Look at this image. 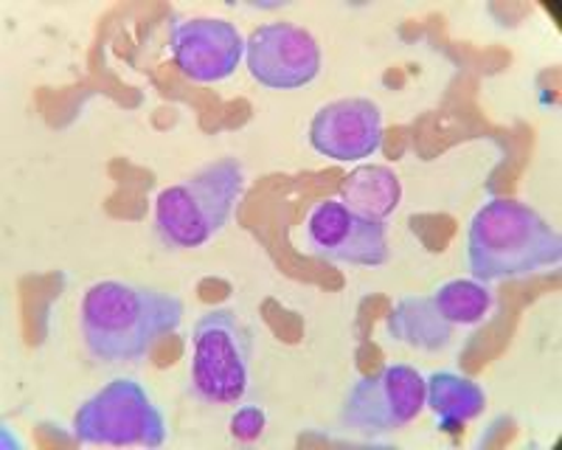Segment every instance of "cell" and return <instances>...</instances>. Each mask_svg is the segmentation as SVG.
<instances>
[{
  "label": "cell",
  "instance_id": "cell-14",
  "mask_svg": "<svg viewBox=\"0 0 562 450\" xmlns=\"http://www.w3.org/2000/svg\"><path fill=\"white\" fill-rule=\"evenodd\" d=\"M265 425H268V417L259 405H245L239 408L234 417H231V434L243 442H254L265 434Z\"/></svg>",
  "mask_w": 562,
  "mask_h": 450
},
{
  "label": "cell",
  "instance_id": "cell-9",
  "mask_svg": "<svg viewBox=\"0 0 562 450\" xmlns=\"http://www.w3.org/2000/svg\"><path fill=\"white\" fill-rule=\"evenodd\" d=\"M310 144L335 161H363L383 144V113L371 99H338L315 113Z\"/></svg>",
  "mask_w": 562,
  "mask_h": 450
},
{
  "label": "cell",
  "instance_id": "cell-13",
  "mask_svg": "<svg viewBox=\"0 0 562 450\" xmlns=\"http://www.w3.org/2000/svg\"><path fill=\"white\" fill-rule=\"evenodd\" d=\"M436 313L445 322V327H473L490 313L492 307V293L481 288L479 282H467V279H456V282L441 284L434 296Z\"/></svg>",
  "mask_w": 562,
  "mask_h": 450
},
{
  "label": "cell",
  "instance_id": "cell-4",
  "mask_svg": "<svg viewBox=\"0 0 562 450\" xmlns=\"http://www.w3.org/2000/svg\"><path fill=\"white\" fill-rule=\"evenodd\" d=\"M74 437L108 448H160L167 442V423L135 380L119 378L79 408Z\"/></svg>",
  "mask_w": 562,
  "mask_h": 450
},
{
  "label": "cell",
  "instance_id": "cell-3",
  "mask_svg": "<svg viewBox=\"0 0 562 450\" xmlns=\"http://www.w3.org/2000/svg\"><path fill=\"white\" fill-rule=\"evenodd\" d=\"M245 189L237 158H220L155 200V234L172 251H192L225 228Z\"/></svg>",
  "mask_w": 562,
  "mask_h": 450
},
{
  "label": "cell",
  "instance_id": "cell-6",
  "mask_svg": "<svg viewBox=\"0 0 562 450\" xmlns=\"http://www.w3.org/2000/svg\"><path fill=\"white\" fill-rule=\"evenodd\" d=\"M425 405H428L425 378L416 369L396 363L355 383L340 412V425L346 431L378 437L414 423Z\"/></svg>",
  "mask_w": 562,
  "mask_h": 450
},
{
  "label": "cell",
  "instance_id": "cell-7",
  "mask_svg": "<svg viewBox=\"0 0 562 450\" xmlns=\"http://www.w3.org/2000/svg\"><path fill=\"white\" fill-rule=\"evenodd\" d=\"M301 239L313 257L346 265H383L389 259L383 220L366 217L344 200H321L310 212Z\"/></svg>",
  "mask_w": 562,
  "mask_h": 450
},
{
  "label": "cell",
  "instance_id": "cell-12",
  "mask_svg": "<svg viewBox=\"0 0 562 450\" xmlns=\"http://www.w3.org/2000/svg\"><path fill=\"white\" fill-rule=\"evenodd\" d=\"M428 403L448 431H456L459 425L470 423L484 412V392L470 378L453 372H436L428 380Z\"/></svg>",
  "mask_w": 562,
  "mask_h": 450
},
{
  "label": "cell",
  "instance_id": "cell-2",
  "mask_svg": "<svg viewBox=\"0 0 562 450\" xmlns=\"http://www.w3.org/2000/svg\"><path fill=\"white\" fill-rule=\"evenodd\" d=\"M560 257V234L518 200H490L467 232V262L484 282L537 273Z\"/></svg>",
  "mask_w": 562,
  "mask_h": 450
},
{
  "label": "cell",
  "instance_id": "cell-5",
  "mask_svg": "<svg viewBox=\"0 0 562 450\" xmlns=\"http://www.w3.org/2000/svg\"><path fill=\"white\" fill-rule=\"evenodd\" d=\"M250 338L231 310H211L194 324L192 394L205 405H234L248 394Z\"/></svg>",
  "mask_w": 562,
  "mask_h": 450
},
{
  "label": "cell",
  "instance_id": "cell-10",
  "mask_svg": "<svg viewBox=\"0 0 562 450\" xmlns=\"http://www.w3.org/2000/svg\"><path fill=\"white\" fill-rule=\"evenodd\" d=\"M245 52L243 34L220 18H194L172 29V54L194 82H220L234 74Z\"/></svg>",
  "mask_w": 562,
  "mask_h": 450
},
{
  "label": "cell",
  "instance_id": "cell-8",
  "mask_svg": "<svg viewBox=\"0 0 562 450\" xmlns=\"http://www.w3.org/2000/svg\"><path fill=\"white\" fill-rule=\"evenodd\" d=\"M248 71L265 88L293 90L313 82L321 71V48L307 29L265 23L245 43Z\"/></svg>",
  "mask_w": 562,
  "mask_h": 450
},
{
  "label": "cell",
  "instance_id": "cell-11",
  "mask_svg": "<svg viewBox=\"0 0 562 450\" xmlns=\"http://www.w3.org/2000/svg\"><path fill=\"white\" fill-rule=\"evenodd\" d=\"M340 194H344L346 206L355 209V212L383 220L400 206L403 187H400V178L394 175V169L363 167L344 180Z\"/></svg>",
  "mask_w": 562,
  "mask_h": 450
},
{
  "label": "cell",
  "instance_id": "cell-1",
  "mask_svg": "<svg viewBox=\"0 0 562 450\" xmlns=\"http://www.w3.org/2000/svg\"><path fill=\"white\" fill-rule=\"evenodd\" d=\"M79 322L90 358L119 367L147 358L172 335L183 322V304L164 290L108 279L88 288Z\"/></svg>",
  "mask_w": 562,
  "mask_h": 450
}]
</instances>
